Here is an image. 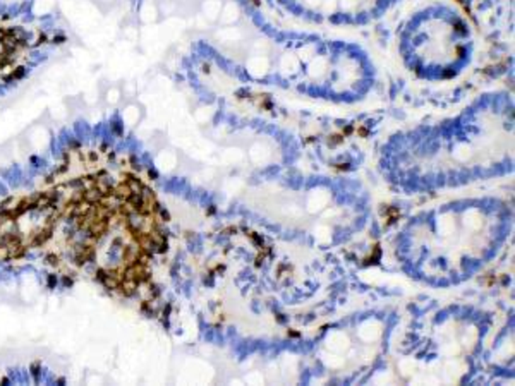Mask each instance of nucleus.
<instances>
[{
  "label": "nucleus",
  "instance_id": "8",
  "mask_svg": "<svg viewBox=\"0 0 515 386\" xmlns=\"http://www.w3.org/2000/svg\"><path fill=\"white\" fill-rule=\"evenodd\" d=\"M40 368H42V363L40 361H35L33 364H31L30 371H31V376L35 378V381H38V375H40Z\"/></svg>",
  "mask_w": 515,
  "mask_h": 386
},
{
  "label": "nucleus",
  "instance_id": "1",
  "mask_svg": "<svg viewBox=\"0 0 515 386\" xmlns=\"http://www.w3.org/2000/svg\"><path fill=\"white\" fill-rule=\"evenodd\" d=\"M510 119V108L476 105L468 114L440 127L410 132L390 148V165L404 177L416 180H441L474 170H486L494 160L492 143L486 136L494 124Z\"/></svg>",
  "mask_w": 515,
  "mask_h": 386
},
{
  "label": "nucleus",
  "instance_id": "6",
  "mask_svg": "<svg viewBox=\"0 0 515 386\" xmlns=\"http://www.w3.org/2000/svg\"><path fill=\"white\" fill-rule=\"evenodd\" d=\"M107 276H108V273H107L105 268H96L95 269V280L100 281V283H103V281L107 280Z\"/></svg>",
  "mask_w": 515,
  "mask_h": 386
},
{
  "label": "nucleus",
  "instance_id": "5",
  "mask_svg": "<svg viewBox=\"0 0 515 386\" xmlns=\"http://www.w3.org/2000/svg\"><path fill=\"white\" fill-rule=\"evenodd\" d=\"M45 263L50 264V267L57 268V267H60V256L55 255V252H48V255L45 256Z\"/></svg>",
  "mask_w": 515,
  "mask_h": 386
},
{
  "label": "nucleus",
  "instance_id": "15",
  "mask_svg": "<svg viewBox=\"0 0 515 386\" xmlns=\"http://www.w3.org/2000/svg\"><path fill=\"white\" fill-rule=\"evenodd\" d=\"M45 182H47V184H52V182H54V177H52V175H48V177H47V179H45Z\"/></svg>",
  "mask_w": 515,
  "mask_h": 386
},
{
  "label": "nucleus",
  "instance_id": "3",
  "mask_svg": "<svg viewBox=\"0 0 515 386\" xmlns=\"http://www.w3.org/2000/svg\"><path fill=\"white\" fill-rule=\"evenodd\" d=\"M289 14L315 23L361 24L392 9L398 0H273Z\"/></svg>",
  "mask_w": 515,
  "mask_h": 386
},
{
  "label": "nucleus",
  "instance_id": "4",
  "mask_svg": "<svg viewBox=\"0 0 515 386\" xmlns=\"http://www.w3.org/2000/svg\"><path fill=\"white\" fill-rule=\"evenodd\" d=\"M24 74H26V69H24L23 66H19V67H16V69L12 71L9 76H7L6 81H18V79L24 78Z\"/></svg>",
  "mask_w": 515,
  "mask_h": 386
},
{
  "label": "nucleus",
  "instance_id": "14",
  "mask_svg": "<svg viewBox=\"0 0 515 386\" xmlns=\"http://www.w3.org/2000/svg\"><path fill=\"white\" fill-rule=\"evenodd\" d=\"M112 244H114V246H120V244H122V239H120V237H114Z\"/></svg>",
  "mask_w": 515,
  "mask_h": 386
},
{
  "label": "nucleus",
  "instance_id": "12",
  "mask_svg": "<svg viewBox=\"0 0 515 386\" xmlns=\"http://www.w3.org/2000/svg\"><path fill=\"white\" fill-rule=\"evenodd\" d=\"M71 148H72V150H78V148H79V141L78 139H72L71 143H69V150H71Z\"/></svg>",
  "mask_w": 515,
  "mask_h": 386
},
{
  "label": "nucleus",
  "instance_id": "17",
  "mask_svg": "<svg viewBox=\"0 0 515 386\" xmlns=\"http://www.w3.org/2000/svg\"><path fill=\"white\" fill-rule=\"evenodd\" d=\"M57 383H59V385H66V380H64V378H59Z\"/></svg>",
  "mask_w": 515,
  "mask_h": 386
},
{
  "label": "nucleus",
  "instance_id": "16",
  "mask_svg": "<svg viewBox=\"0 0 515 386\" xmlns=\"http://www.w3.org/2000/svg\"><path fill=\"white\" fill-rule=\"evenodd\" d=\"M0 383L7 385V383H9V378H2V380H0Z\"/></svg>",
  "mask_w": 515,
  "mask_h": 386
},
{
  "label": "nucleus",
  "instance_id": "9",
  "mask_svg": "<svg viewBox=\"0 0 515 386\" xmlns=\"http://www.w3.org/2000/svg\"><path fill=\"white\" fill-rule=\"evenodd\" d=\"M62 283H64V287H66V288H71L72 285H74V279H72V275H64L62 276Z\"/></svg>",
  "mask_w": 515,
  "mask_h": 386
},
{
  "label": "nucleus",
  "instance_id": "11",
  "mask_svg": "<svg viewBox=\"0 0 515 386\" xmlns=\"http://www.w3.org/2000/svg\"><path fill=\"white\" fill-rule=\"evenodd\" d=\"M47 35L45 33H42V35H40L38 36V40H36V45H42V43H47Z\"/></svg>",
  "mask_w": 515,
  "mask_h": 386
},
{
  "label": "nucleus",
  "instance_id": "7",
  "mask_svg": "<svg viewBox=\"0 0 515 386\" xmlns=\"http://www.w3.org/2000/svg\"><path fill=\"white\" fill-rule=\"evenodd\" d=\"M57 283H59V279H57V275H55V273H50V275H47V287L48 288H55V287H57Z\"/></svg>",
  "mask_w": 515,
  "mask_h": 386
},
{
  "label": "nucleus",
  "instance_id": "10",
  "mask_svg": "<svg viewBox=\"0 0 515 386\" xmlns=\"http://www.w3.org/2000/svg\"><path fill=\"white\" fill-rule=\"evenodd\" d=\"M64 42H66V36H64V35L55 36V38L52 40V43H55V45H60V43H64Z\"/></svg>",
  "mask_w": 515,
  "mask_h": 386
},
{
  "label": "nucleus",
  "instance_id": "2",
  "mask_svg": "<svg viewBox=\"0 0 515 386\" xmlns=\"http://www.w3.org/2000/svg\"><path fill=\"white\" fill-rule=\"evenodd\" d=\"M473 48L468 21L446 4H432L414 12L400 36L407 67L428 81L456 78L469 66Z\"/></svg>",
  "mask_w": 515,
  "mask_h": 386
},
{
  "label": "nucleus",
  "instance_id": "13",
  "mask_svg": "<svg viewBox=\"0 0 515 386\" xmlns=\"http://www.w3.org/2000/svg\"><path fill=\"white\" fill-rule=\"evenodd\" d=\"M6 36H7V30H6V28H0V43L6 40Z\"/></svg>",
  "mask_w": 515,
  "mask_h": 386
}]
</instances>
